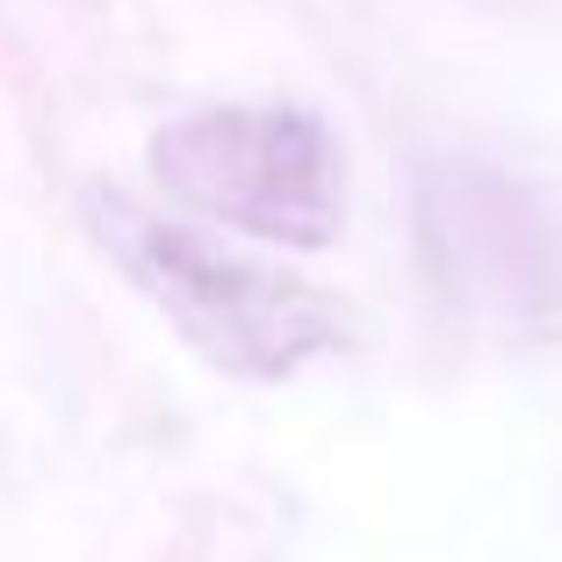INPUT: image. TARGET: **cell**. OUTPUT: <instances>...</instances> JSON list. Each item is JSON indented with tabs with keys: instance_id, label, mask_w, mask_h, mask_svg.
I'll return each mask as SVG.
<instances>
[{
	"instance_id": "6da1fadb",
	"label": "cell",
	"mask_w": 562,
	"mask_h": 562,
	"mask_svg": "<svg viewBox=\"0 0 562 562\" xmlns=\"http://www.w3.org/2000/svg\"><path fill=\"white\" fill-rule=\"evenodd\" d=\"M151 173L188 210L232 224V232L274 238V246H331L347 224V166L317 116L281 101H238L202 109L159 131Z\"/></svg>"
},
{
	"instance_id": "7a4b0ae2",
	"label": "cell",
	"mask_w": 562,
	"mask_h": 562,
	"mask_svg": "<svg viewBox=\"0 0 562 562\" xmlns=\"http://www.w3.org/2000/svg\"><path fill=\"white\" fill-rule=\"evenodd\" d=\"M109 224H116L123 267L145 281L151 303L224 375L281 382L339 339V317L347 311L331 296H317L311 281L281 274V267H260V260H238V252L210 246L188 224H159V216H137V210H109Z\"/></svg>"
}]
</instances>
